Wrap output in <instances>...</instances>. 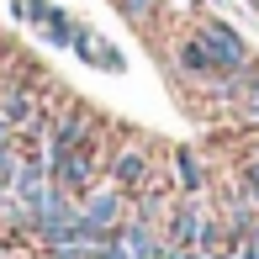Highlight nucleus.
<instances>
[{
	"label": "nucleus",
	"instance_id": "20e7f679",
	"mask_svg": "<svg viewBox=\"0 0 259 259\" xmlns=\"http://www.w3.org/2000/svg\"><path fill=\"white\" fill-rule=\"evenodd\" d=\"M85 138H90V116H85V111L58 116V122H53V133H48V169H53V164L64 159V154H74Z\"/></svg>",
	"mask_w": 259,
	"mask_h": 259
},
{
	"label": "nucleus",
	"instance_id": "6e6552de",
	"mask_svg": "<svg viewBox=\"0 0 259 259\" xmlns=\"http://www.w3.org/2000/svg\"><path fill=\"white\" fill-rule=\"evenodd\" d=\"M175 64H180L185 74H196V79H217V64H211V53H206L201 32H196V37H185L180 48H175Z\"/></svg>",
	"mask_w": 259,
	"mask_h": 259
},
{
	"label": "nucleus",
	"instance_id": "a211bd4d",
	"mask_svg": "<svg viewBox=\"0 0 259 259\" xmlns=\"http://www.w3.org/2000/svg\"><path fill=\"white\" fill-rule=\"evenodd\" d=\"M180 6H185V11H191V6H196V0H180Z\"/></svg>",
	"mask_w": 259,
	"mask_h": 259
},
{
	"label": "nucleus",
	"instance_id": "1a4fd4ad",
	"mask_svg": "<svg viewBox=\"0 0 259 259\" xmlns=\"http://www.w3.org/2000/svg\"><path fill=\"white\" fill-rule=\"evenodd\" d=\"M175 180H180L185 196H201L206 191V164L196 159V148H175Z\"/></svg>",
	"mask_w": 259,
	"mask_h": 259
},
{
	"label": "nucleus",
	"instance_id": "9b49d317",
	"mask_svg": "<svg viewBox=\"0 0 259 259\" xmlns=\"http://www.w3.org/2000/svg\"><path fill=\"white\" fill-rule=\"evenodd\" d=\"M196 249H201V254H228V249H233L228 217H201V233H196Z\"/></svg>",
	"mask_w": 259,
	"mask_h": 259
},
{
	"label": "nucleus",
	"instance_id": "39448f33",
	"mask_svg": "<svg viewBox=\"0 0 259 259\" xmlns=\"http://www.w3.org/2000/svg\"><path fill=\"white\" fill-rule=\"evenodd\" d=\"M111 238H116V249H122L127 259H154V249H159V238H154V228H148V217H127Z\"/></svg>",
	"mask_w": 259,
	"mask_h": 259
},
{
	"label": "nucleus",
	"instance_id": "4468645a",
	"mask_svg": "<svg viewBox=\"0 0 259 259\" xmlns=\"http://www.w3.org/2000/svg\"><path fill=\"white\" fill-rule=\"evenodd\" d=\"M228 259H259V238H254V233H249V238H233Z\"/></svg>",
	"mask_w": 259,
	"mask_h": 259
},
{
	"label": "nucleus",
	"instance_id": "423d86ee",
	"mask_svg": "<svg viewBox=\"0 0 259 259\" xmlns=\"http://www.w3.org/2000/svg\"><path fill=\"white\" fill-rule=\"evenodd\" d=\"M106 175H111L116 191H138V185L148 180V154H143V148H122V154L111 159V169H106Z\"/></svg>",
	"mask_w": 259,
	"mask_h": 259
},
{
	"label": "nucleus",
	"instance_id": "7ed1b4c3",
	"mask_svg": "<svg viewBox=\"0 0 259 259\" xmlns=\"http://www.w3.org/2000/svg\"><path fill=\"white\" fill-rule=\"evenodd\" d=\"M79 217H85L96 233H116V228L127 222V211H122V191H116V185H96V191L85 196V206H79Z\"/></svg>",
	"mask_w": 259,
	"mask_h": 259
},
{
	"label": "nucleus",
	"instance_id": "dca6fc26",
	"mask_svg": "<svg viewBox=\"0 0 259 259\" xmlns=\"http://www.w3.org/2000/svg\"><path fill=\"white\" fill-rule=\"evenodd\" d=\"M175 259H228V254H201V249H175Z\"/></svg>",
	"mask_w": 259,
	"mask_h": 259
},
{
	"label": "nucleus",
	"instance_id": "0eeeda50",
	"mask_svg": "<svg viewBox=\"0 0 259 259\" xmlns=\"http://www.w3.org/2000/svg\"><path fill=\"white\" fill-rule=\"evenodd\" d=\"M201 217L206 211L196 206V201H180L169 211V238L164 243H175V249H196V233H201Z\"/></svg>",
	"mask_w": 259,
	"mask_h": 259
},
{
	"label": "nucleus",
	"instance_id": "2eb2a0df",
	"mask_svg": "<svg viewBox=\"0 0 259 259\" xmlns=\"http://www.w3.org/2000/svg\"><path fill=\"white\" fill-rule=\"evenodd\" d=\"M243 191H254V201H259V154L249 159V169H243Z\"/></svg>",
	"mask_w": 259,
	"mask_h": 259
},
{
	"label": "nucleus",
	"instance_id": "f03ea898",
	"mask_svg": "<svg viewBox=\"0 0 259 259\" xmlns=\"http://www.w3.org/2000/svg\"><path fill=\"white\" fill-rule=\"evenodd\" d=\"M201 42H206L211 64H217V79H222V74H243V69H249V42H243L228 21L211 16L206 27H201Z\"/></svg>",
	"mask_w": 259,
	"mask_h": 259
},
{
	"label": "nucleus",
	"instance_id": "f8f14e48",
	"mask_svg": "<svg viewBox=\"0 0 259 259\" xmlns=\"http://www.w3.org/2000/svg\"><path fill=\"white\" fill-rule=\"evenodd\" d=\"M42 37H48V48H74V37H79V21H69L64 11H48V21H42Z\"/></svg>",
	"mask_w": 259,
	"mask_h": 259
},
{
	"label": "nucleus",
	"instance_id": "f3484780",
	"mask_svg": "<svg viewBox=\"0 0 259 259\" xmlns=\"http://www.w3.org/2000/svg\"><path fill=\"white\" fill-rule=\"evenodd\" d=\"M6 196H11V191H6V185H0V206H6Z\"/></svg>",
	"mask_w": 259,
	"mask_h": 259
},
{
	"label": "nucleus",
	"instance_id": "6ab92c4d",
	"mask_svg": "<svg viewBox=\"0 0 259 259\" xmlns=\"http://www.w3.org/2000/svg\"><path fill=\"white\" fill-rule=\"evenodd\" d=\"M249 122H254V127H259V116H249Z\"/></svg>",
	"mask_w": 259,
	"mask_h": 259
},
{
	"label": "nucleus",
	"instance_id": "ddd939ff",
	"mask_svg": "<svg viewBox=\"0 0 259 259\" xmlns=\"http://www.w3.org/2000/svg\"><path fill=\"white\" fill-rule=\"evenodd\" d=\"M116 6H122L127 16H133V21H148V16L159 11V0H116Z\"/></svg>",
	"mask_w": 259,
	"mask_h": 259
},
{
	"label": "nucleus",
	"instance_id": "9d476101",
	"mask_svg": "<svg viewBox=\"0 0 259 259\" xmlns=\"http://www.w3.org/2000/svg\"><path fill=\"white\" fill-rule=\"evenodd\" d=\"M32 111H37V96H32L27 85H11L6 96H0V116H6L11 127H21V122L32 116Z\"/></svg>",
	"mask_w": 259,
	"mask_h": 259
},
{
	"label": "nucleus",
	"instance_id": "f257e3e1",
	"mask_svg": "<svg viewBox=\"0 0 259 259\" xmlns=\"http://www.w3.org/2000/svg\"><path fill=\"white\" fill-rule=\"evenodd\" d=\"M96 175H101L96 138H85L74 154H64V159L53 164V185H58V191H69V196H90V191H96Z\"/></svg>",
	"mask_w": 259,
	"mask_h": 259
}]
</instances>
